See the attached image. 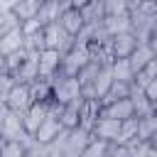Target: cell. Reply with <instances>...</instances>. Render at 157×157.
<instances>
[{
    "mask_svg": "<svg viewBox=\"0 0 157 157\" xmlns=\"http://www.w3.org/2000/svg\"><path fill=\"white\" fill-rule=\"evenodd\" d=\"M155 64H157V52H155Z\"/></svg>",
    "mask_w": 157,
    "mask_h": 157,
    "instance_id": "37",
    "label": "cell"
},
{
    "mask_svg": "<svg viewBox=\"0 0 157 157\" xmlns=\"http://www.w3.org/2000/svg\"><path fill=\"white\" fill-rule=\"evenodd\" d=\"M110 71H113V78H118V81L132 83V78H135V71H132L128 59H113L110 61Z\"/></svg>",
    "mask_w": 157,
    "mask_h": 157,
    "instance_id": "22",
    "label": "cell"
},
{
    "mask_svg": "<svg viewBox=\"0 0 157 157\" xmlns=\"http://www.w3.org/2000/svg\"><path fill=\"white\" fill-rule=\"evenodd\" d=\"M101 25H103L105 34L113 37V34H120V32H128V29H130V15H110V17H105Z\"/></svg>",
    "mask_w": 157,
    "mask_h": 157,
    "instance_id": "18",
    "label": "cell"
},
{
    "mask_svg": "<svg viewBox=\"0 0 157 157\" xmlns=\"http://www.w3.org/2000/svg\"><path fill=\"white\" fill-rule=\"evenodd\" d=\"M27 142L22 140H2L0 145V157H25Z\"/></svg>",
    "mask_w": 157,
    "mask_h": 157,
    "instance_id": "27",
    "label": "cell"
},
{
    "mask_svg": "<svg viewBox=\"0 0 157 157\" xmlns=\"http://www.w3.org/2000/svg\"><path fill=\"white\" fill-rule=\"evenodd\" d=\"M128 61H130V66H132V71L137 74L140 69H145L147 64H152L155 61V49L147 44V42H140L137 47H135V52L128 56Z\"/></svg>",
    "mask_w": 157,
    "mask_h": 157,
    "instance_id": "15",
    "label": "cell"
},
{
    "mask_svg": "<svg viewBox=\"0 0 157 157\" xmlns=\"http://www.w3.org/2000/svg\"><path fill=\"white\" fill-rule=\"evenodd\" d=\"M12 78H15V83H34L37 78H42L39 76V59L34 52H27L25 61L12 71Z\"/></svg>",
    "mask_w": 157,
    "mask_h": 157,
    "instance_id": "9",
    "label": "cell"
},
{
    "mask_svg": "<svg viewBox=\"0 0 157 157\" xmlns=\"http://www.w3.org/2000/svg\"><path fill=\"white\" fill-rule=\"evenodd\" d=\"M157 135V113H147L137 118V140H152Z\"/></svg>",
    "mask_w": 157,
    "mask_h": 157,
    "instance_id": "19",
    "label": "cell"
},
{
    "mask_svg": "<svg viewBox=\"0 0 157 157\" xmlns=\"http://www.w3.org/2000/svg\"><path fill=\"white\" fill-rule=\"evenodd\" d=\"M49 110H52V108H47V105H42V103H32V105L22 113V120H25V130H27V135H34V130L42 125V120L49 115Z\"/></svg>",
    "mask_w": 157,
    "mask_h": 157,
    "instance_id": "14",
    "label": "cell"
},
{
    "mask_svg": "<svg viewBox=\"0 0 157 157\" xmlns=\"http://www.w3.org/2000/svg\"><path fill=\"white\" fill-rule=\"evenodd\" d=\"M32 91H29V83H15L5 98V108L15 110V113H25L29 105H32Z\"/></svg>",
    "mask_w": 157,
    "mask_h": 157,
    "instance_id": "7",
    "label": "cell"
},
{
    "mask_svg": "<svg viewBox=\"0 0 157 157\" xmlns=\"http://www.w3.org/2000/svg\"><path fill=\"white\" fill-rule=\"evenodd\" d=\"M108 147H110V142H105V140H101V137H91V142L83 147V152H81L78 157H105Z\"/></svg>",
    "mask_w": 157,
    "mask_h": 157,
    "instance_id": "26",
    "label": "cell"
},
{
    "mask_svg": "<svg viewBox=\"0 0 157 157\" xmlns=\"http://www.w3.org/2000/svg\"><path fill=\"white\" fill-rule=\"evenodd\" d=\"M49 81H52L54 98H56L59 105H64V103H69V101L83 98V91H81V83H78L76 76H66L64 71H59V74H56L54 78H49Z\"/></svg>",
    "mask_w": 157,
    "mask_h": 157,
    "instance_id": "1",
    "label": "cell"
},
{
    "mask_svg": "<svg viewBox=\"0 0 157 157\" xmlns=\"http://www.w3.org/2000/svg\"><path fill=\"white\" fill-rule=\"evenodd\" d=\"M152 110H155V113H157V101H152Z\"/></svg>",
    "mask_w": 157,
    "mask_h": 157,
    "instance_id": "35",
    "label": "cell"
},
{
    "mask_svg": "<svg viewBox=\"0 0 157 157\" xmlns=\"http://www.w3.org/2000/svg\"><path fill=\"white\" fill-rule=\"evenodd\" d=\"M137 44H140V39L132 34V29L120 32V34H113V37L108 39V47H110L113 59H128V56L135 52V47H137Z\"/></svg>",
    "mask_w": 157,
    "mask_h": 157,
    "instance_id": "5",
    "label": "cell"
},
{
    "mask_svg": "<svg viewBox=\"0 0 157 157\" xmlns=\"http://www.w3.org/2000/svg\"><path fill=\"white\" fill-rule=\"evenodd\" d=\"M105 157H130V150H128V145H110Z\"/></svg>",
    "mask_w": 157,
    "mask_h": 157,
    "instance_id": "30",
    "label": "cell"
},
{
    "mask_svg": "<svg viewBox=\"0 0 157 157\" xmlns=\"http://www.w3.org/2000/svg\"><path fill=\"white\" fill-rule=\"evenodd\" d=\"M39 59V76L42 78H54L59 71H61V52L59 49H42L37 54Z\"/></svg>",
    "mask_w": 157,
    "mask_h": 157,
    "instance_id": "10",
    "label": "cell"
},
{
    "mask_svg": "<svg viewBox=\"0 0 157 157\" xmlns=\"http://www.w3.org/2000/svg\"><path fill=\"white\" fill-rule=\"evenodd\" d=\"M2 71H5V59L0 56V74H2Z\"/></svg>",
    "mask_w": 157,
    "mask_h": 157,
    "instance_id": "34",
    "label": "cell"
},
{
    "mask_svg": "<svg viewBox=\"0 0 157 157\" xmlns=\"http://www.w3.org/2000/svg\"><path fill=\"white\" fill-rule=\"evenodd\" d=\"M130 96H132V83L113 78V83H110V88H108V93L103 96L101 103H110V101H120V98H130Z\"/></svg>",
    "mask_w": 157,
    "mask_h": 157,
    "instance_id": "20",
    "label": "cell"
},
{
    "mask_svg": "<svg viewBox=\"0 0 157 157\" xmlns=\"http://www.w3.org/2000/svg\"><path fill=\"white\" fill-rule=\"evenodd\" d=\"M20 49H25V32H22V27H17V29H12V32L0 37V56H7V54L20 52Z\"/></svg>",
    "mask_w": 157,
    "mask_h": 157,
    "instance_id": "16",
    "label": "cell"
},
{
    "mask_svg": "<svg viewBox=\"0 0 157 157\" xmlns=\"http://www.w3.org/2000/svg\"><path fill=\"white\" fill-rule=\"evenodd\" d=\"M61 130H64V125H61V120H59V113H56V110H49V115L42 120V125L34 130L32 137H34L39 145H49L52 140L59 137Z\"/></svg>",
    "mask_w": 157,
    "mask_h": 157,
    "instance_id": "6",
    "label": "cell"
},
{
    "mask_svg": "<svg viewBox=\"0 0 157 157\" xmlns=\"http://www.w3.org/2000/svg\"><path fill=\"white\" fill-rule=\"evenodd\" d=\"M135 2L137 0H103L105 17H110V15H130Z\"/></svg>",
    "mask_w": 157,
    "mask_h": 157,
    "instance_id": "24",
    "label": "cell"
},
{
    "mask_svg": "<svg viewBox=\"0 0 157 157\" xmlns=\"http://www.w3.org/2000/svg\"><path fill=\"white\" fill-rule=\"evenodd\" d=\"M2 140H22L29 145L32 135H27L25 130V120H22V113H15V110H5V118H2Z\"/></svg>",
    "mask_w": 157,
    "mask_h": 157,
    "instance_id": "3",
    "label": "cell"
},
{
    "mask_svg": "<svg viewBox=\"0 0 157 157\" xmlns=\"http://www.w3.org/2000/svg\"><path fill=\"white\" fill-rule=\"evenodd\" d=\"M17 27H22L20 17L10 7H0V37L7 34V32H12V29H17Z\"/></svg>",
    "mask_w": 157,
    "mask_h": 157,
    "instance_id": "25",
    "label": "cell"
},
{
    "mask_svg": "<svg viewBox=\"0 0 157 157\" xmlns=\"http://www.w3.org/2000/svg\"><path fill=\"white\" fill-rule=\"evenodd\" d=\"M25 157H47V145H39L32 137L29 145H27V150H25Z\"/></svg>",
    "mask_w": 157,
    "mask_h": 157,
    "instance_id": "29",
    "label": "cell"
},
{
    "mask_svg": "<svg viewBox=\"0 0 157 157\" xmlns=\"http://www.w3.org/2000/svg\"><path fill=\"white\" fill-rule=\"evenodd\" d=\"M120 123L123 120H115V118H108V115H98V120L93 123L91 128V135L93 137H101L110 145L118 142V135H120Z\"/></svg>",
    "mask_w": 157,
    "mask_h": 157,
    "instance_id": "8",
    "label": "cell"
},
{
    "mask_svg": "<svg viewBox=\"0 0 157 157\" xmlns=\"http://www.w3.org/2000/svg\"><path fill=\"white\" fill-rule=\"evenodd\" d=\"M145 93H147V98L150 101H157V76L147 83V88H145Z\"/></svg>",
    "mask_w": 157,
    "mask_h": 157,
    "instance_id": "31",
    "label": "cell"
},
{
    "mask_svg": "<svg viewBox=\"0 0 157 157\" xmlns=\"http://www.w3.org/2000/svg\"><path fill=\"white\" fill-rule=\"evenodd\" d=\"M137 140V118H128L120 123V135L115 145H130Z\"/></svg>",
    "mask_w": 157,
    "mask_h": 157,
    "instance_id": "23",
    "label": "cell"
},
{
    "mask_svg": "<svg viewBox=\"0 0 157 157\" xmlns=\"http://www.w3.org/2000/svg\"><path fill=\"white\" fill-rule=\"evenodd\" d=\"M155 76H157V64L152 61V64H147L145 69H140V71L135 74V78H132V86H135V88H142V91H145V88H147V83H150V81H152Z\"/></svg>",
    "mask_w": 157,
    "mask_h": 157,
    "instance_id": "28",
    "label": "cell"
},
{
    "mask_svg": "<svg viewBox=\"0 0 157 157\" xmlns=\"http://www.w3.org/2000/svg\"><path fill=\"white\" fill-rule=\"evenodd\" d=\"M130 101H132V108H135V118H142V115L152 113V101L147 98V93H145L142 88H135V86H132Z\"/></svg>",
    "mask_w": 157,
    "mask_h": 157,
    "instance_id": "21",
    "label": "cell"
},
{
    "mask_svg": "<svg viewBox=\"0 0 157 157\" xmlns=\"http://www.w3.org/2000/svg\"><path fill=\"white\" fill-rule=\"evenodd\" d=\"M101 2H103V0H101Z\"/></svg>",
    "mask_w": 157,
    "mask_h": 157,
    "instance_id": "38",
    "label": "cell"
},
{
    "mask_svg": "<svg viewBox=\"0 0 157 157\" xmlns=\"http://www.w3.org/2000/svg\"><path fill=\"white\" fill-rule=\"evenodd\" d=\"M150 145H152V150H155V152H157V135H155V137H152V140H150Z\"/></svg>",
    "mask_w": 157,
    "mask_h": 157,
    "instance_id": "33",
    "label": "cell"
},
{
    "mask_svg": "<svg viewBox=\"0 0 157 157\" xmlns=\"http://www.w3.org/2000/svg\"><path fill=\"white\" fill-rule=\"evenodd\" d=\"M88 2H93V0H69V5H71V7H78V10H83Z\"/></svg>",
    "mask_w": 157,
    "mask_h": 157,
    "instance_id": "32",
    "label": "cell"
},
{
    "mask_svg": "<svg viewBox=\"0 0 157 157\" xmlns=\"http://www.w3.org/2000/svg\"><path fill=\"white\" fill-rule=\"evenodd\" d=\"M59 25H61L71 37H76V34L86 27V20H83V15H81L78 7H71V5H69V7L59 15Z\"/></svg>",
    "mask_w": 157,
    "mask_h": 157,
    "instance_id": "13",
    "label": "cell"
},
{
    "mask_svg": "<svg viewBox=\"0 0 157 157\" xmlns=\"http://www.w3.org/2000/svg\"><path fill=\"white\" fill-rule=\"evenodd\" d=\"M145 2H157V0H145Z\"/></svg>",
    "mask_w": 157,
    "mask_h": 157,
    "instance_id": "36",
    "label": "cell"
},
{
    "mask_svg": "<svg viewBox=\"0 0 157 157\" xmlns=\"http://www.w3.org/2000/svg\"><path fill=\"white\" fill-rule=\"evenodd\" d=\"M91 61V52L88 47H81V44H71V49H66L61 54V71L66 76H78V71Z\"/></svg>",
    "mask_w": 157,
    "mask_h": 157,
    "instance_id": "2",
    "label": "cell"
},
{
    "mask_svg": "<svg viewBox=\"0 0 157 157\" xmlns=\"http://www.w3.org/2000/svg\"><path fill=\"white\" fill-rule=\"evenodd\" d=\"M101 115H108V118H115V120H128V118H135V108H132L130 98H120V101L103 103Z\"/></svg>",
    "mask_w": 157,
    "mask_h": 157,
    "instance_id": "12",
    "label": "cell"
},
{
    "mask_svg": "<svg viewBox=\"0 0 157 157\" xmlns=\"http://www.w3.org/2000/svg\"><path fill=\"white\" fill-rule=\"evenodd\" d=\"M81 103H83V98H78V101H69V103L56 105V108H52V110H56L61 125L71 130V128H78V125H81Z\"/></svg>",
    "mask_w": 157,
    "mask_h": 157,
    "instance_id": "11",
    "label": "cell"
},
{
    "mask_svg": "<svg viewBox=\"0 0 157 157\" xmlns=\"http://www.w3.org/2000/svg\"><path fill=\"white\" fill-rule=\"evenodd\" d=\"M44 42H47V49H59V52L64 54L66 49H71L74 37H71V34L59 25V20H56V22L44 25Z\"/></svg>",
    "mask_w": 157,
    "mask_h": 157,
    "instance_id": "4",
    "label": "cell"
},
{
    "mask_svg": "<svg viewBox=\"0 0 157 157\" xmlns=\"http://www.w3.org/2000/svg\"><path fill=\"white\" fill-rule=\"evenodd\" d=\"M39 5H42L39 0H15L10 10L20 17V22H29V20H34V17H37Z\"/></svg>",
    "mask_w": 157,
    "mask_h": 157,
    "instance_id": "17",
    "label": "cell"
}]
</instances>
